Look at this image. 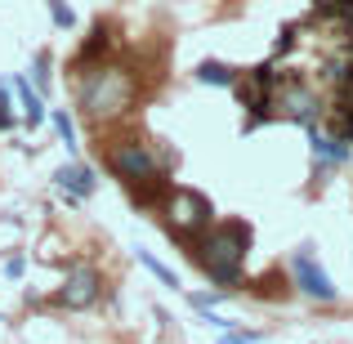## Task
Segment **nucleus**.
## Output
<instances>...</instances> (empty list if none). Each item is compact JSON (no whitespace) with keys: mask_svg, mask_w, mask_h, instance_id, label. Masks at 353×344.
Instances as JSON below:
<instances>
[{"mask_svg":"<svg viewBox=\"0 0 353 344\" xmlns=\"http://www.w3.org/2000/svg\"><path fill=\"white\" fill-rule=\"evenodd\" d=\"M14 90H18V99H23V112H27V125H41L45 117V99L41 94H32V85H27V81H14Z\"/></svg>","mask_w":353,"mask_h":344,"instance_id":"nucleus-11","label":"nucleus"},{"mask_svg":"<svg viewBox=\"0 0 353 344\" xmlns=\"http://www.w3.org/2000/svg\"><path fill=\"white\" fill-rule=\"evenodd\" d=\"M291 273H295V286H300L309 300H322V304L336 300V282H331L327 268L313 259V246H300V250L291 255Z\"/></svg>","mask_w":353,"mask_h":344,"instance_id":"nucleus-5","label":"nucleus"},{"mask_svg":"<svg viewBox=\"0 0 353 344\" xmlns=\"http://www.w3.org/2000/svg\"><path fill=\"white\" fill-rule=\"evenodd\" d=\"M309 143H313L318 165H345L349 161V143H340L336 134H322L318 125H309Z\"/></svg>","mask_w":353,"mask_h":344,"instance_id":"nucleus-9","label":"nucleus"},{"mask_svg":"<svg viewBox=\"0 0 353 344\" xmlns=\"http://www.w3.org/2000/svg\"><path fill=\"white\" fill-rule=\"evenodd\" d=\"M219 344H259V336L255 331H233V336H224Z\"/></svg>","mask_w":353,"mask_h":344,"instance_id":"nucleus-17","label":"nucleus"},{"mask_svg":"<svg viewBox=\"0 0 353 344\" xmlns=\"http://www.w3.org/2000/svg\"><path fill=\"white\" fill-rule=\"evenodd\" d=\"M331 134H336L340 143L353 148V99H345V103L331 108Z\"/></svg>","mask_w":353,"mask_h":344,"instance_id":"nucleus-10","label":"nucleus"},{"mask_svg":"<svg viewBox=\"0 0 353 344\" xmlns=\"http://www.w3.org/2000/svg\"><path fill=\"white\" fill-rule=\"evenodd\" d=\"M197 81H206V85H237V72L224 68V63H201Z\"/></svg>","mask_w":353,"mask_h":344,"instance_id":"nucleus-12","label":"nucleus"},{"mask_svg":"<svg viewBox=\"0 0 353 344\" xmlns=\"http://www.w3.org/2000/svg\"><path fill=\"white\" fill-rule=\"evenodd\" d=\"M210 215H215L210 201L192 188H174L170 197H165V224H170V232H206Z\"/></svg>","mask_w":353,"mask_h":344,"instance_id":"nucleus-4","label":"nucleus"},{"mask_svg":"<svg viewBox=\"0 0 353 344\" xmlns=\"http://www.w3.org/2000/svg\"><path fill=\"white\" fill-rule=\"evenodd\" d=\"M273 85H277V68L273 63H259V68L246 72V81H237V99L250 112L241 130H259L264 121H273Z\"/></svg>","mask_w":353,"mask_h":344,"instance_id":"nucleus-3","label":"nucleus"},{"mask_svg":"<svg viewBox=\"0 0 353 344\" xmlns=\"http://www.w3.org/2000/svg\"><path fill=\"white\" fill-rule=\"evenodd\" d=\"M219 295H224V291H210V295H192V309H201V313H206L210 304H219Z\"/></svg>","mask_w":353,"mask_h":344,"instance_id":"nucleus-18","label":"nucleus"},{"mask_svg":"<svg viewBox=\"0 0 353 344\" xmlns=\"http://www.w3.org/2000/svg\"><path fill=\"white\" fill-rule=\"evenodd\" d=\"M286 50H295V27H282V36L273 41V54H286Z\"/></svg>","mask_w":353,"mask_h":344,"instance_id":"nucleus-16","label":"nucleus"},{"mask_svg":"<svg viewBox=\"0 0 353 344\" xmlns=\"http://www.w3.org/2000/svg\"><path fill=\"white\" fill-rule=\"evenodd\" d=\"M14 125V112H9V94L0 90V130H9Z\"/></svg>","mask_w":353,"mask_h":344,"instance_id":"nucleus-19","label":"nucleus"},{"mask_svg":"<svg viewBox=\"0 0 353 344\" xmlns=\"http://www.w3.org/2000/svg\"><path fill=\"white\" fill-rule=\"evenodd\" d=\"M99 291H103V277H99V268L77 264V268L68 273V282H63V291H59V304H68V309H90V304L99 300Z\"/></svg>","mask_w":353,"mask_h":344,"instance_id":"nucleus-7","label":"nucleus"},{"mask_svg":"<svg viewBox=\"0 0 353 344\" xmlns=\"http://www.w3.org/2000/svg\"><path fill=\"white\" fill-rule=\"evenodd\" d=\"M139 259H143V264H148V268H152V273H157V277H161V282H165V286H179V282H174V273H170V268H165V264H161V259H152V255H148V250H139Z\"/></svg>","mask_w":353,"mask_h":344,"instance_id":"nucleus-14","label":"nucleus"},{"mask_svg":"<svg viewBox=\"0 0 353 344\" xmlns=\"http://www.w3.org/2000/svg\"><path fill=\"white\" fill-rule=\"evenodd\" d=\"M50 18H54L59 27H72V23H77V14H72V9L63 5V0H50Z\"/></svg>","mask_w":353,"mask_h":344,"instance_id":"nucleus-15","label":"nucleus"},{"mask_svg":"<svg viewBox=\"0 0 353 344\" xmlns=\"http://www.w3.org/2000/svg\"><path fill=\"white\" fill-rule=\"evenodd\" d=\"M50 121H54V130H59V139L68 143V152H72V148H77V125H72V117H68V112H54Z\"/></svg>","mask_w":353,"mask_h":344,"instance_id":"nucleus-13","label":"nucleus"},{"mask_svg":"<svg viewBox=\"0 0 353 344\" xmlns=\"http://www.w3.org/2000/svg\"><path fill=\"white\" fill-rule=\"evenodd\" d=\"M246 250H250V224L228 219V224L206 228L201 237V268L219 291H233L241 282V268H246Z\"/></svg>","mask_w":353,"mask_h":344,"instance_id":"nucleus-1","label":"nucleus"},{"mask_svg":"<svg viewBox=\"0 0 353 344\" xmlns=\"http://www.w3.org/2000/svg\"><path fill=\"white\" fill-rule=\"evenodd\" d=\"M112 170H117V179H125V188H134V183L157 179V174H161V170H157V161H152V152H148L139 139L112 148Z\"/></svg>","mask_w":353,"mask_h":344,"instance_id":"nucleus-6","label":"nucleus"},{"mask_svg":"<svg viewBox=\"0 0 353 344\" xmlns=\"http://www.w3.org/2000/svg\"><path fill=\"white\" fill-rule=\"evenodd\" d=\"M134 99V81L130 72L121 68H94L81 85V108H85L94 121H108V117H121Z\"/></svg>","mask_w":353,"mask_h":344,"instance_id":"nucleus-2","label":"nucleus"},{"mask_svg":"<svg viewBox=\"0 0 353 344\" xmlns=\"http://www.w3.org/2000/svg\"><path fill=\"white\" fill-rule=\"evenodd\" d=\"M54 183H59V192H63L68 201H85V197H94V188H99L94 170H90V165H81V161L63 165V170L54 174Z\"/></svg>","mask_w":353,"mask_h":344,"instance_id":"nucleus-8","label":"nucleus"}]
</instances>
